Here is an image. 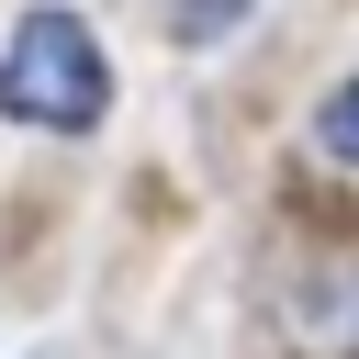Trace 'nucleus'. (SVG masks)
Segmentation results:
<instances>
[{
	"label": "nucleus",
	"instance_id": "2",
	"mask_svg": "<svg viewBox=\"0 0 359 359\" xmlns=\"http://www.w3.org/2000/svg\"><path fill=\"white\" fill-rule=\"evenodd\" d=\"M314 146H325V157H348V168H359V79H348V90H337V101H325V112H314Z\"/></svg>",
	"mask_w": 359,
	"mask_h": 359
},
{
	"label": "nucleus",
	"instance_id": "1",
	"mask_svg": "<svg viewBox=\"0 0 359 359\" xmlns=\"http://www.w3.org/2000/svg\"><path fill=\"white\" fill-rule=\"evenodd\" d=\"M112 101V67L90 45L79 11H22V34L0 45V112L11 123H45V135H90Z\"/></svg>",
	"mask_w": 359,
	"mask_h": 359
}]
</instances>
